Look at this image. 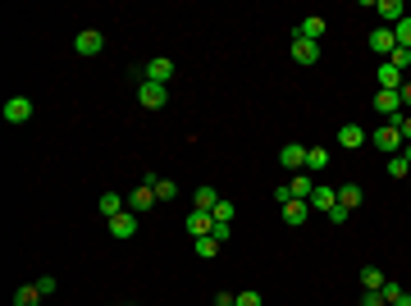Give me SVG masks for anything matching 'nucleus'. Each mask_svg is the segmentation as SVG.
Instances as JSON below:
<instances>
[{"mask_svg":"<svg viewBox=\"0 0 411 306\" xmlns=\"http://www.w3.org/2000/svg\"><path fill=\"white\" fill-rule=\"evenodd\" d=\"M105 224H110V233L119 238V243H129V238L137 233V215H133V210H119V215L105 219Z\"/></svg>","mask_w":411,"mask_h":306,"instance_id":"10","label":"nucleus"},{"mask_svg":"<svg viewBox=\"0 0 411 306\" xmlns=\"http://www.w3.org/2000/svg\"><path fill=\"white\" fill-rule=\"evenodd\" d=\"M384 169H388V174H393V178H407V174H411L407 156H388V165H384Z\"/></svg>","mask_w":411,"mask_h":306,"instance_id":"28","label":"nucleus"},{"mask_svg":"<svg viewBox=\"0 0 411 306\" xmlns=\"http://www.w3.org/2000/svg\"><path fill=\"white\" fill-rule=\"evenodd\" d=\"M393 37H398V46H403V51H411V14L393 27Z\"/></svg>","mask_w":411,"mask_h":306,"instance_id":"29","label":"nucleus"},{"mask_svg":"<svg viewBox=\"0 0 411 306\" xmlns=\"http://www.w3.org/2000/svg\"><path fill=\"white\" fill-rule=\"evenodd\" d=\"M288 192L297 197V202H311V192H316V183H311V174H306V169H302V174H292Z\"/></svg>","mask_w":411,"mask_h":306,"instance_id":"18","label":"nucleus"},{"mask_svg":"<svg viewBox=\"0 0 411 306\" xmlns=\"http://www.w3.org/2000/svg\"><path fill=\"white\" fill-rule=\"evenodd\" d=\"M379 293H384V302H388V306H393V302H398V298H403V293H407V288H403V283H393V279H388V283H384V288H379Z\"/></svg>","mask_w":411,"mask_h":306,"instance_id":"34","label":"nucleus"},{"mask_svg":"<svg viewBox=\"0 0 411 306\" xmlns=\"http://www.w3.org/2000/svg\"><path fill=\"white\" fill-rule=\"evenodd\" d=\"M292 37H306V42H320V37H325V18H320V14H306L297 27H292Z\"/></svg>","mask_w":411,"mask_h":306,"instance_id":"13","label":"nucleus"},{"mask_svg":"<svg viewBox=\"0 0 411 306\" xmlns=\"http://www.w3.org/2000/svg\"><path fill=\"white\" fill-rule=\"evenodd\" d=\"M238 306H266V302H261V293L247 288V293H238Z\"/></svg>","mask_w":411,"mask_h":306,"instance_id":"36","label":"nucleus"},{"mask_svg":"<svg viewBox=\"0 0 411 306\" xmlns=\"http://www.w3.org/2000/svg\"><path fill=\"white\" fill-rule=\"evenodd\" d=\"M37 288H42V298L51 302V298H55V288H60V283H55V274H42V279H37Z\"/></svg>","mask_w":411,"mask_h":306,"instance_id":"33","label":"nucleus"},{"mask_svg":"<svg viewBox=\"0 0 411 306\" xmlns=\"http://www.w3.org/2000/svg\"><path fill=\"white\" fill-rule=\"evenodd\" d=\"M188 233H192V238L215 233V215H210V210H192V215H188Z\"/></svg>","mask_w":411,"mask_h":306,"instance_id":"15","label":"nucleus"},{"mask_svg":"<svg viewBox=\"0 0 411 306\" xmlns=\"http://www.w3.org/2000/svg\"><path fill=\"white\" fill-rule=\"evenodd\" d=\"M338 147H347V151L366 147V128H361V123H342V128H338Z\"/></svg>","mask_w":411,"mask_h":306,"instance_id":"16","label":"nucleus"},{"mask_svg":"<svg viewBox=\"0 0 411 306\" xmlns=\"http://www.w3.org/2000/svg\"><path fill=\"white\" fill-rule=\"evenodd\" d=\"M403 110H411V78L403 82Z\"/></svg>","mask_w":411,"mask_h":306,"instance_id":"38","label":"nucleus"},{"mask_svg":"<svg viewBox=\"0 0 411 306\" xmlns=\"http://www.w3.org/2000/svg\"><path fill=\"white\" fill-rule=\"evenodd\" d=\"M279 165H283V169H292V174H302V169H306V151H302L297 142H283V151H279Z\"/></svg>","mask_w":411,"mask_h":306,"instance_id":"11","label":"nucleus"},{"mask_svg":"<svg viewBox=\"0 0 411 306\" xmlns=\"http://www.w3.org/2000/svg\"><path fill=\"white\" fill-rule=\"evenodd\" d=\"M306 210H311V202H297V197H292V202H283V224H306Z\"/></svg>","mask_w":411,"mask_h":306,"instance_id":"17","label":"nucleus"},{"mask_svg":"<svg viewBox=\"0 0 411 306\" xmlns=\"http://www.w3.org/2000/svg\"><path fill=\"white\" fill-rule=\"evenodd\" d=\"M46 298H42V288H37V283H23V288L14 293V306H42Z\"/></svg>","mask_w":411,"mask_h":306,"instance_id":"25","label":"nucleus"},{"mask_svg":"<svg viewBox=\"0 0 411 306\" xmlns=\"http://www.w3.org/2000/svg\"><path fill=\"white\" fill-rule=\"evenodd\" d=\"M375 114H384V119H398L403 114V92H375Z\"/></svg>","mask_w":411,"mask_h":306,"instance_id":"7","label":"nucleus"},{"mask_svg":"<svg viewBox=\"0 0 411 306\" xmlns=\"http://www.w3.org/2000/svg\"><path fill=\"white\" fill-rule=\"evenodd\" d=\"M357 306H388V302H384V293H361Z\"/></svg>","mask_w":411,"mask_h":306,"instance_id":"35","label":"nucleus"},{"mask_svg":"<svg viewBox=\"0 0 411 306\" xmlns=\"http://www.w3.org/2000/svg\"><path fill=\"white\" fill-rule=\"evenodd\" d=\"M0 114H5V123H28V119H32V101H28V97H9L5 105H0Z\"/></svg>","mask_w":411,"mask_h":306,"instance_id":"4","label":"nucleus"},{"mask_svg":"<svg viewBox=\"0 0 411 306\" xmlns=\"http://www.w3.org/2000/svg\"><path fill=\"white\" fill-rule=\"evenodd\" d=\"M137 101H142L146 110H165V101H169V87H160V82H142V87H137Z\"/></svg>","mask_w":411,"mask_h":306,"instance_id":"6","label":"nucleus"},{"mask_svg":"<svg viewBox=\"0 0 411 306\" xmlns=\"http://www.w3.org/2000/svg\"><path fill=\"white\" fill-rule=\"evenodd\" d=\"M393 306H411V293H403V298H398V302H393Z\"/></svg>","mask_w":411,"mask_h":306,"instance_id":"39","label":"nucleus"},{"mask_svg":"<svg viewBox=\"0 0 411 306\" xmlns=\"http://www.w3.org/2000/svg\"><path fill=\"white\" fill-rule=\"evenodd\" d=\"M292 64H302V69H306V64H316L320 60V42H306V37H292Z\"/></svg>","mask_w":411,"mask_h":306,"instance_id":"5","label":"nucleus"},{"mask_svg":"<svg viewBox=\"0 0 411 306\" xmlns=\"http://www.w3.org/2000/svg\"><path fill=\"white\" fill-rule=\"evenodd\" d=\"M375 82H379V87H384V92H403V82H407V78H403V73H398L393 64L384 60V64H379V69H375Z\"/></svg>","mask_w":411,"mask_h":306,"instance_id":"14","label":"nucleus"},{"mask_svg":"<svg viewBox=\"0 0 411 306\" xmlns=\"http://www.w3.org/2000/svg\"><path fill=\"white\" fill-rule=\"evenodd\" d=\"M155 202H174V197H179V183H174V178H155Z\"/></svg>","mask_w":411,"mask_h":306,"instance_id":"27","label":"nucleus"},{"mask_svg":"<svg viewBox=\"0 0 411 306\" xmlns=\"http://www.w3.org/2000/svg\"><path fill=\"white\" fill-rule=\"evenodd\" d=\"M403 147H407V142H403V133H398L393 123H379V128H375V151H384V156H403Z\"/></svg>","mask_w":411,"mask_h":306,"instance_id":"1","label":"nucleus"},{"mask_svg":"<svg viewBox=\"0 0 411 306\" xmlns=\"http://www.w3.org/2000/svg\"><path fill=\"white\" fill-rule=\"evenodd\" d=\"M215 306H238V298L233 293H215Z\"/></svg>","mask_w":411,"mask_h":306,"instance_id":"37","label":"nucleus"},{"mask_svg":"<svg viewBox=\"0 0 411 306\" xmlns=\"http://www.w3.org/2000/svg\"><path fill=\"white\" fill-rule=\"evenodd\" d=\"M96 206H101V215H105V219H114V215H119V210H129V202H124L119 192H105V197H101V202H96Z\"/></svg>","mask_w":411,"mask_h":306,"instance_id":"24","label":"nucleus"},{"mask_svg":"<svg viewBox=\"0 0 411 306\" xmlns=\"http://www.w3.org/2000/svg\"><path fill=\"white\" fill-rule=\"evenodd\" d=\"M73 51H78V55H87V60H92V55H101V51H105V37L96 32V27H83V32L73 37Z\"/></svg>","mask_w":411,"mask_h":306,"instance_id":"2","label":"nucleus"},{"mask_svg":"<svg viewBox=\"0 0 411 306\" xmlns=\"http://www.w3.org/2000/svg\"><path fill=\"white\" fill-rule=\"evenodd\" d=\"M142 73H146V82H160V87H165V82L174 78V60H165V55H151V60L142 64Z\"/></svg>","mask_w":411,"mask_h":306,"instance_id":"3","label":"nucleus"},{"mask_svg":"<svg viewBox=\"0 0 411 306\" xmlns=\"http://www.w3.org/2000/svg\"><path fill=\"white\" fill-rule=\"evenodd\" d=\"M388 123H393V128L403 133V142H411V110H403L398 119H388Z\"/></svg>","mask_w":411,"mask_h":306,"instance_id":"32","label":"nucleus"},{"mask_svg":"<svg viewBox=\"0 0 411 306\" xmlns=\"http://www.w3.org/2000/svg\"><path fill=\"white\" fill-rule=\"evenodd\" d=\"M210 215H215V224H233V202H224V197H220V206H215Z\"/></svg>","mask_w":411,"mask_h":306,"instance_id":"30","label":"nucleus"},{"mask_svg":"<svg viewBox=\"0 0 411 306\" xmlns=\"http://www.w3.org/2000/svg\"><path fill=\"white\" fill-rule=\"evenodd\" d=\"M215 206H220V192H215L210 183H206V188H197V192H192V210H215Z\"/></svg>","mask_w":411,"mask_h":306,"instance_id":"21","label":"nucleus"},{"mask_svg":"<svg viewBox=\"0 0 411 306\" xmlns=\"http://www.w3.org/2000/svg\"><path fill=\"white\" fill-rule=\"evenodd\" d=\"M388 64H393L398 73H407V69H411V51H403V46H398V51L388 55Z\"/></svg>","mask_w":411,"mask_h":306,"instance_id":"31","label":"nucleus"},{"mask_svg":"<svg viewBox=\"0 0 411 306\" xmlns=\"http://www.w3.org/2000/svg\"><path fill=\"white\" fill-rule=\"evenodd\" d=\"M370 51H375V55H384V60H388V55L398 51V37H393V27H375V32H370Z\"/></svg>","mask_w":411,"mask_h":306,"instance_id":"12","label":"nucleus"},{"mask_svg":"<svg viewBox=\"0 0 411 306\" xmlns=\"http://www.w3.org/2000/svg\"><path fill=\"white\" fill-rule=\"evenodd\" d=\"M375 14H379V27H398L407 18V9H403V0H379Z\"/></svg>","mask_w":411,"mask_h":306,"instance_id":"8","label":"nucleus"},{"mask_svg":"<svg viewBox=\"0 0 411 306\" xmlns=\"http://www.w3.org/2000/svg\"><path fill=\"white\" fill-rule=\"evenodd\" d=\"M361 202H366V192H361V188H357V183H342V188H338V206H347V210H357Z\"/></svg>","mask_w":411,"mask_h":306,"instance_id":"23","label":"nucleus"},{"mask_svg":"<svg viewBox=\"0 0 411 306\" xmlns=\"http://www.w3.org/2000/svg\"><path fill=\"white\" fill-rule=\"evenodd\" d=\"M220 238H210V233H206V238H192V252H197L201 256V261H215V256H220Z\"/></svg>","mask_w":411,"mask_h":306,"instance_id":"19","label":"nucleus"},{"mask_svg":"<svg viewBox=\"0 0 411 306\" xmlns=\"http://www.w3.org/2000/svg\"><path fill=\"white\" fill-rule=\"evenodd\" d=\"M384 283H388L384 270H375V265H366V270H361V288H366V293H379Z\"/></svg>","mask_w":411,"mask_h":306,"instance_id":"22","label":"nucleus"},{"mask_svg":"<svg viewBox=\"0 0 411 306\" xmlns=\"http://www.w3.org/2000/svg\"><path fill=\"white\" fill-rule=\"evenodd\" d=\"M306 169H311V174L329 169V151H325V147H311V151H306Z\"/></svg>","mask_w":411,"mask_h":306,"instance_id":"26","label":"nucleus"},{"mask_svg":"<svg viewBox=\"0 0 411 306\" xmlns=\"http://www.w3.org/2000/svg\"><path fill=\"white\" fill-rule=\"evenodd\" d=\"M151 206H155V188L151 183H137L133 192H129V210H133V215H146Z\"/></svg>","mask_w":411,"mask_h":306,"instance_id":"9","label":"nucleus"},{"mask_svg":"<svg viewBox=\"0 0 411 306\" xmlns=\"http://www.w3.org/2000/svg\"><path fill=\"white\" fill-rule=\"evenodd\" d=\"M403 156H407V165H411V142H407V147H403Z\"/></svg>","mask_w":411,"mask_h":306,"instance_id":"40","label":"nucleus"},{"mask_svg":"<svg viewBox=\"0 0 411 306\" xmlns=\"http://www.w3.org/2000/svg\"><path fill=\"white\" fill-rule=\"evenodd\" d=\"M311 206H316V210H325V215H329V210L338 206V188H316V192H311Z\"/></svg>","mask_w":411,"mask_h":306,"instance_id":"20","label":"nucleus"}]
</instances>
